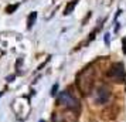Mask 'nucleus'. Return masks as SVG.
Wrapping results in <instances>:
<instances>
[{"label": "nucleus", "instance_id": "obj_1", "mask_svg": "<svg viewBox=\"0 0 126 122\" xmlns=\"http://www.w3.org/2000/svg\"><path fill=\"white\" fill-rule=\"evenodd\" d=\"M95 84V70L92 67H86L77 77V85L82 95H88L92 91Z\"/></svg>", "mask_w": 126, "mask_h": 122}, {"label": "nucleus", "instance_id": "obj_2", "mask_svg": "<svg viewBox=\"0 0 126 122\" xmlns=\"http://www.w3.org/2000/svg\"><path fill=\"white\" fill-rule=\"evenodd\" d=\"M58 102L63 105V106H65L67 109H79V101L75 98L72 94L69 92V91H63V92H60V95H58Z\"/></svg>", "mask_w": 126, "mask_h": 122}, {"label": "nucleus", "instance_id": "obj_3", "mask_svg": "<svg viewBox=\"0 0 126 122\" xmlns=\"http://www.w3.org/2000/svg\"><path fill=\"white\" fill-rule=\"evenodd\" d=\"M108 77L115 82H123L125 81V65L122 63H115L108 71Z\"/></svg>", "mask_w": 126, "mask_h": 122}, {"label": "nucleus", "instance_id": "obj_4", "mask_svg": "<svg viewBox=\"0 0 126 122\" xmlns=\"http://www.w3.org/2000/svg\"><path fill=\"white\" fill-rule=\"evenodd\" d=\"M110 98V91H109V88L106 85H99V87L94 91V101H95V104H106Z\"/></svg>", "mask_w": 126, "mask_h": 122}, {"label": "nucleus", "instance_id": "obj_5", "mask_svg": "<svg viewBox=\"0 0 126 122\" xmlns=\"http://www.w3.org/2000/svg\"><path fill=\"white\" fill-rule=\"evenodd\" d=\"M35 20H37V13H35V12L30 13L29 18H27V29H31V27H33V26H34Z\"/></svg>", "mask_w": 126, "mask_h": 122}, {"label": "nucleus", "instance_id": "obj_6", "mask_svg": "<svg viewBox=\"0 0 126 122\" xmlns=\"http://www.w3.org/2000/svg\"><path fill=\"white\" fill-rule=\"evenodd\" d=\"M77 3H78V0H72V1L69 3L68 6L65 7V10H64V14H65V16H68V14H71V12L74 10V7H75V4H77Z\"/></svg>", "mask_w": 126, "mask_h": 122}, {"label": "nucleus", "instance_id": "obj_7", "mask_svg": "<svg viewBox=\"0 0 126 122\" xmlns=\"http://www.w3.org/2000/svg\"><path fill=\"white\" fill-rule=\"evenodd\" d=\"M18 6H20V3H16V4H12V6H7L6 7V13L12 14L13 12H16V10L18 9Z\"/></svg>", "mask_w": 126, "mask_h": 122}, {"label": "nucleus", "instance_id": "obj_8", "mask_svg": "<svg viewBox=\"0 0 126 122\" xmlns=\"http://www.w3.org/2000/svg\"><path fill=\"white\" fill-rule=\"evenodd\" d=\"M122 50H123V54H126V37L122 40Z\"/></svg>", "mask_w": 126, "mask_h": 122}, {"label": "nucleus", "instance_id": "obj_9", "mask_svg": "<svg viewBox=\"0 0 126 122\" xmlns=\"http://www.w3.org/2000/svg\"><path fill=\"white\" fill-rule=\"evenodd\" d=\"M105 44H106V46H109V34H108V33L105 34Z\"/></svg>", "mask_w": 126, "mask_h": 122}, {"label": "nucleus", "instance_id": "obj_10", "mask_svg": "<svg viewBox=\"0 0 126 122\" xmlns=\"http://www.w3.org/2000/svg\"><path fill=\"white\" fill-rule=\"evenodd\" d=\"M57 89H58V85L55 84V85L52 87V95H55V92H57Z\"/></svg>", "mask_w": 126, "mask_h": 122}, {"label": "nucleus", "instance_id": "obj_11", "mask_svg": "<svg viewBox=\"0 0 126 122\" xmlns=\"http://www.w3.org/2000/svg\"><path fill=\"white\" fill-rule=\"evenodd\" d=\"M40 122H44V121H40Z\"/></svg>", "mask_w": 126, "mask_h": 122}, {"label": "nucleus", "instance_id": "obj_12", "mask_svg": "<svg viewBox=\"0 0 126 122\" xmlns=\"http://www.w3.org/2000/svg\"><path fill=\"white\" fill-rule=\"evenodd\" d=\"M0 95H1V92H0Z\"/></svg>", "mask_w": 126, "mask_h": 122}]
</instances>
